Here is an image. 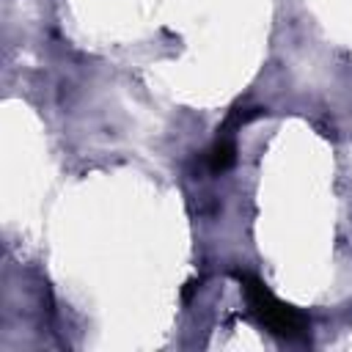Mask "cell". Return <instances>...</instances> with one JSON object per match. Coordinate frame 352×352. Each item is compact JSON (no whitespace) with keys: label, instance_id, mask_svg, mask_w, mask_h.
<instances>
[{"label":"cell","instance_id":"cell-1","mask_svg":"<svg viewBox=\"0 0 352 352\" xmlns=\"http://www.w3.org/2000/svg\"><path fill=\"white\" fill-rule=\"evenodd\" d=\"M236 278H239V283H242V289H245V297H248L253 314L264 322V327H267L270 333H275V336H280V338H300V336L308 333V319H305L297 308L280 302V300L264 286V280H258V278L250 275V272H236Z\"/></svg>","mask_w":352,"mask_h":352},{"label":"cell","instance_id":"cell-2","mask_svg":"<svg viewBox=\"0 0 352 352\" xmlns=\"http://www.w3.org/2000/svg\"><path fill=\"white\" fill-rule=\"evenodd\" d=\"M231 165H234V143H231L228 135H220L217 143H214L212 151H209V168H212L214 173H223V170H228Z\"/></svg>","mask_w":352,"mask_h":352}]
</instances>
